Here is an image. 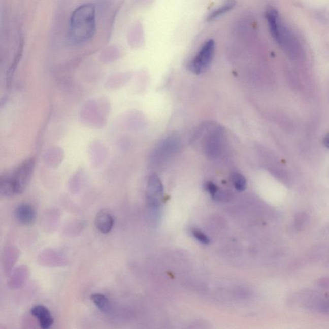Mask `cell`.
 Masks as SVG:
<instances>
[{"mask_svg": "<svg viewBox=\"0 0 329 329\" xmlns=\"http://www.w3.org/2000/svg\"><path fill=\"white\" fill-rule=\"evenodd\" d=\"M232 181L234 187L239 191H243L246 187V180L243 175L239 173L232 174Z\"/></svg>", "mask_w": 329, "mask_h": 329, "instance_id": "8fae6325", "label": "cell"}, {"mask_svg": "<svg viewBox=\"0 0 329 329\" xmlns=\"http://www.w3.org/2000/svg\"><path fill=\"white\" fill-rule=\"evenodd\" d=\"M215 50L214 40H209L203 45L202 48L188 64L191 72L195 74L203 73L211 64Z\"/></svg>", "mask_w": 329, "mask_h": 329, "instance_id": "277c9868", "label": "cell"}, {"mask_svg": "<svg viewBox=\"0 0 329 329\" xmlns=\"http://www.w3.org/2000/svg\"><path fill=\"white\" fill-rule=\"evenodd\" d=\"M14 216L19 224L24 226H31L36 221L37 213L32 205L22 203L17 207Z\"/></svg>", "mask_w": 329, "mask_h": 329, "instance_id": "8992f818", "label": "cell"}, {"mask_svg": "<svg viewBox=\"0 0 329 329\" xmlns=\"http://www.w3.org/2000/svg\"><path fill=\"white\" fill-rule=\"evenodd\" d=\"M96 32L95 5L86 4L77 8L70 19L69 38L74 44H82L90 40Z\"/></svg>", "mask_w": 329, "mask_h": 329, "instance_id": "6da1fadb", "label": "cell"}, {"mask_svg": "<svg viewBox=\"0 0 329 329\" xmlns=\"http://www.w3.org/2000/svg\"><path fill=\"white\" fill-rule=\"evenodd\" d=\"M236 2L235 0H226L224 4H222L221 6L217 7V9L213 10L209 15L207 16V21H212L215 20L217 18H219L223 14L228 13L236 6Z\"/></svg>", "mask_w": 329, "mask_h": 329, "instance_id": "9c48e42d", "label": "cell"}, {"mask_svg": "<svg viewBox=\"0 0 329 329\" xmlns=\"http://www.w3.org/2000/svg\"><path fill=\"white\" fill-rule=\"evenodd\" d=\"M207 189L210 192V194L212 195V196L214 198V199H217L220 196V192L219 188L215 185L214 183L212 182H209L207 183Z\"/></svg>", "mask_w": 329, "mask_h": 329, "instance_id": "4fadbf2b", "label": "cell"}, {"mask_svg": "<svg viewBox=\"0 0 329 329\" xmlns=\"http://www.w3.org/2000/svg\"><path fill=\"white\" fill-rule=\"evenodd\" d=\"M90 298L94 304L102 313H108L110 310V302L105 295L96 293L91 294Z\"/></svg>", "mask_w": 329, "mask_h": 329, "instance_id": "30bf717a", "label": "cell"}, {"mask_svg": "<svg viewBox=\"0 0 329 329\" xmlns=\"http://www.w3.org/2000/svg\"><path fill=\"white\" fill-rule=\"evenodd\" d=\"M324 144H325V146L326 147H328V148H329V134L328 135H326L325 139H324Z\"/></svg>", "mask_w": 329, "mask_h": 329, "instance_id": "5bb4252c", "label": "cell"}, {"mask_svg": "<svg viewBox=\"0 0 329 329\" xmlns=\"http://www.w3.org/2000/svg\"><path fill=\"white\" fill-rule=\"evenodd\" d=\"M163 194V185L156 174L150 176L147 188V201L149 207L156 209L161 203Z\"/></svg>", "mask_w": 329, "mask_h": 329, "instance_id": "5b68a950", "label": "cell"}, {"mask_svg": "<svg viewBox=\"0 0 329 329\" xmlns=\"http://www.w3.org/2000/svg\"><path fill=\"white\" fill-rule=\"evenodd\" d=\"M35 159L30 158L18 166L10 175L2 177L0 194L10 198L24 192L32 177L35 170Z\"/></svg>", "mask_w": 329, "mask_h": 329, "instance_id": "7a4b0ae2", "label": "cell"}, {"mask_svg": "<svg viewBox=\"0 0 329 329\" xmlns=\"http://www.w3.org/2000/svg\"><path fill=\"white\" fill-rule=\"evenodd\" d=\"M192 234L194 238L199 241L200 243L203 244H208L210 243V239L205 233H203L200 229H193Z\"/></svg>", "mask_w": 329, "mask_h": 329, "instance_id": "7c38bea8", "label": "cell"}, {"mask_svg": "<svg viewBox=\"0 0 329 329\" xmlns=\"http://www.w3.org/2000/svg\"><path fill=\"white\" fill-rule=\"evenodd\" d=\"M96 229L103 234H108L114 226V219L110 213L100 211L96 214L95 220Z\"/></svg>", "mask_w": 329, "mask_h": 329, "instance_id": "ba28073f", "label": "cell"}, {"mask_svg": "<svg viewBox=\"0 0 329 329\" xmlns=\"http://www.w3.org/2000/svg\"><path fill=\"white\" fill-rule=\"evenodd\" d=\"M31 314L39 321L40 327L43 329L49 328L54 323V318L47 307L41 305L33 307L31 309Z\"/></svg>", "mask_w": 329, "mask_h": 329, "instance_id": "52a82bcc", "label": "cell"}, {"mask_svg": "<svg viewBox=\"0 0 329 329\" xmlns=\"http://www.w3.org/2000/svg\"><path fill=\"white\" fill-rule=\"evenodd\" d=\"M266 17L273 37L289 54L296 55L297 52L296 41L284 27L280 19L278 12L275 9L269 8L266 11Z\"/></svg>", "mask_w": 329, "mask_h": 329, "instance_id": "3957f363", "label": "cell"}]
</instances>
